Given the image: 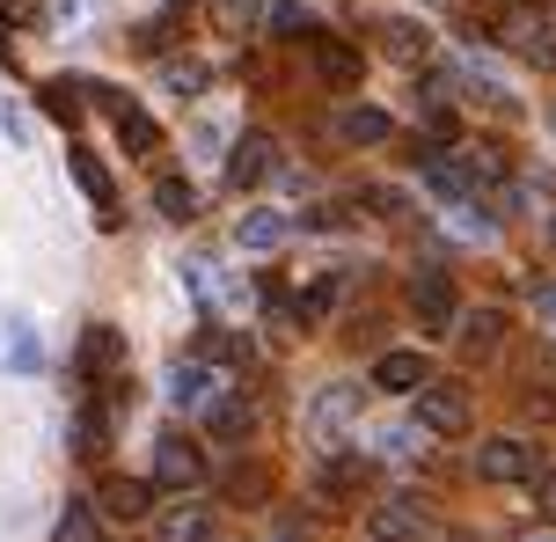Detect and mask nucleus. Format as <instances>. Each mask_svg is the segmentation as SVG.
<instances>
[{
    "label": "nucleus",
    "mask_w": 556,
    "mask_h": 542,
    "mask_svg": "<svg viewBox=\"0 0 556 542\" xmlns=\"http://www.w3.org/2000/svg\"><path fill=\"white\" fill-rule=\"evenodd\" d=\"M96 103H103V111L117 117V140H125V154H154V147H162V133H154V117L139 111V103H125L117 88H96Z\"/></svg>",
    "instance_id": "obj_9"
},
{
    "label": "nucleus",
    "mask_w": 556,
    "mask_h": 542,
    "mask_svg": "<svg viewBox=\"0 0 556 542\" xmlns=\"http://www.w3.org/2000/svg\"><path fill=\"white\" fill-rule=\"evenodd\" d=\"M0 133H15V140H23V117H15V103H8V96H0Z\"/></svg>",
    "instance_id": "obj_34"
},
{
    "label": "nucleus",
    "mask_w": 556,
    "mask_h": 542,
    "mask_svg": "<svg viewBox=\"0 0 556 542\" xmlns=\"http://www.w3.org/2000/svg\"><path fill=\"white\" fill-rule=\"evenodd\" d=\"M117 367V330H88V374H111Z\"/></svg>",
    "instance_id": "obj_26"
},
{
    "label": "nucleus",
    "mask_w": 556,
    "mask_h": 542,
    "mask_svg": "<svg viewBox=\"0 0 556 542\" xmlns=\"http://www.w3.org/2000/svg\"><path fill=\"white\" fill-rule=\"evenodd\" d=\"M381 52L403 59V66H425V59H432V29H425V23H403V15H395V23H381Z\"/></svg>",
    "instance_id": "obj_13"
},
{
    "label": "nucleus",
    "mask_w": 556,
    "mask_h": 542,
    "mask_svg": "<svg viewBox=\"0 0 556 542\" xmlns=\"http://www.w3.org/2000/svg\"><path fill=\"white\" fill-rule=\"evenodd\" d=\"M549 242H556V235H549Z\"/></svg>",
    "instance_id": "obj_38"
},
{
    "label": "nucleus",
    "mask_w": 556,
    "mask_h": 542,
    "mask_svg": "<svg viewBox=\"0 0 556 542\" xmlns=\"http://www.w3.org/2000/svg\"><path fill=\"white\" fill-rule=\"evenodd\" d=\"M491 29L528 66H556V8H505V23H491Z\"/></svg>",
    "instance_id": "obj_1"
},
{
    "label": "nucleus",
    "mask_w": 556,
    "mask_h": 542,
    "mask_svg": "<svg viewBox=\"0 0 556 542\" xmlns=\"http://www.w3.org/2000/svg\"><path fill=\"white\" fill-rule=\"evenodd\" d=\"M307 59H315V74H323L330 88H359V74H366V59L352 52L344 37H323V29L307 37Z\"/></svg>",
    "instance_id": "obj_8"
},
{
    "label": "nucleus",
    "mask_w": 556,
    "mask_h": 542,
    "mask_svg": "<svg viewBox=\"0 0 556 542\" xmlns=\"http://www.w3.org/2000/svg\"><path fill=\"white\" fill-rule=\"evenodd\" d=\"M213 15H220L227 29H250L256 15H264V0H213Z\"/></svg>",
    "instance_id": "obj_27"
},
{
    "label": "nucleus",
    "mask_w": 556,
    "mask_h": 542,
    "mask_svg": "<svg viewBox=\"0 0 556 542\" xmlns=\"http://www.w3.org/2000/svg\"><path fill=\"white\" fill-rule=\"evenodd\" d=\"M410 315L432 330V338H446L454 323H462V301H454V279L446 272H417L410 279Z\"/></svg>",
    "instance_id": "obj_4"
},
{
    "label": "nucleus",
    "mask_w": 556,
    "mask_h": 542,
    "mask_svg": "<svg viewBox=\"0 0 556 542\" xmlns=\"http://www.w3.org/2000/svg\"><path fill=\"white\" fill-rule=\"evenodd\" d=\"M154 484L162 491H198L205 484V448L184 440V432H162V440H154Z\"/></svg>",
    "instance_id": "obj_3"
},
{
    "label": "nucleus",
    "mask_w": 556,
    "mask_h": 542,
    "mask_svg": "<svg viewBox=\"0 0 556 542\" xmlns=\"http://www.w3.org/2000/svg\"><path fill=\"white\" fill-rule=\"evenodd\" d=\"M52 542H103V514H96V506H88V499H74V506H66V514H59Z\"/></svg>",
    "instance_id": "obj_22"
},
{
    "label": "nucleus",
    "mask_w": 556,
    "mask_h": 542,
    "mask_svg": "<svg viewBox=\"0 0 556 542\" xmlns=\"http://www.w3.org/2000/svg\"><path fill=\"white\" fill-rule=\"evenodd\" d=\"M417 432H432V440L469 432V389L462 381H425L417 389Z\"/></svg>",
    "instance_id": "obj_2"
},
{
    "label": "nucleus",
    "mask_w": 556,
    "mask_h": 542,
    "mask_svg": "<svg viewBox=\"0 0 556 542\" xmlns=\"http://www.w3.org/2000/svg\"><path fill=\"white\" fill-rule=\"evenodd\" d=\"M154 205H162L168 220H191V213H198V191L184 184V176H162V184H154Z\"/></svg>",
    "instance_id": "obj_24"
},
{
    "label": "nucleus",
    "mask_w": 556,
    "mask_h": 542,
    "mask_svg": "<svg viewBox=\"0 0 556 542\" xmlns=\"http://www.w3.org/2000/svg\"><path fill=\"white\" fill-rule=\"evenodd\" d=\"M227 491L250 506V499H264V477H256V469H235V477H227Z\"/></svg>",
    "instance_id": "obj_32"
},
{
    "label": "nucleus",
    "mask_w": 556,
    "mask_h": 542,
    "mask_svg": "<svg viewBox=\"0 0 556 542\" xmlns=\"http://www.w3.org/2000/svg\"><path fill=\"white\" fill-rule=\"evenodd\" d=\"M315 484H323V499H359V484H366V462H359V455H330Z\"/></svg>",
    "instance_id": "obj_20"
},
{
    "label": "nucleus",
    "mask_w": 556,
    "mask_h": 542,
    "mask_svg": "<svg viewBox=\"0 0 556 542\" xmlns=\"http://www.w3.org/2000/svg\"><path fill=\"white\" fill-rule=\"evenodd\" d=\"M168 396L184 403V411H205V403H213V367H176Z\"/></svg>",
    "instance_id": "obj_23"
},
{
    "label": "nucleus",
    "mask_w": 556,
    "mask_h": 542,
    "mask_svg": "<svg viewBox=\"0 0 556 542\" xmlns=\"http://www.w3.org/2000/svg\"><path fill=\"white\" fill-rule=\"evenodd\" d=\"M395 125H389V111H374V103H352V111L337 117V140L344 147H381Z\"/></svg>",
    "instance_id": "obj_16"
},
{
    "label": "nucleus",
    "mask_w": 556,
    "mask_h": 542,
    "mask_svg": "<svg viewBox=\"0 0 556 542\" xmlns=\"http://www.w3.org/2000/svg\"><path fill=\"white\" fill-rule=\"evenodd\" d=\"M205 426H213V440H250L256 411L242 396H213V403H205Z\"/></svg>",
    "instance_id": "obj_19"
},
{
    "label": "nucleus",
    "mask_w": 556,
    "mask_h": 542,
    "mask_svg": "<svg viewBox=\"0 0 556 542\" xmlns=\"http://www.w3.org/2000/svg\"><path fill=\"white\" fill-rule=\"evenodd\" d=\"M168 88H176V96H198V88H205V66H198V59H168Z\"/></svg>",
    "instance_id": "obj_29"
},
{
    "label": "nucleus",
    "mask_w": 556,
    "mask_h": 542,
    "mask_svg": "<svg viewBox=\"0 0 556 542\" xmlns=\"http://www.w3.org/2000/svg\"><path fill=\"white\" fill-rule=\"evenodd\" d=\"M168 8H191V0H168Z\"/></svg>",
    "instance_id": "obj_35"
},
{
    "label": "nucleus",
    "mask_w": 556,
    "mask_h": 542,
    "mask_svg": "<svg viewBox=\"0 0 556 542\" xmlns=\"http://www.w3.org/2000/svg\"><path fill=\"white\" fill-rule=\"evenodd\" d=\"M534 308H542V315L556 323V279H542V286H534Z\"/></svg>",
    "instance_id": "obj_33"
},
{
    "label": "nucleus",
    "mask_w": 556,
    "mask_h": 542,
    "mask_svg": "<svg viewBox=\"0 0 556 542\" xmlns=\"http://www.w3.org/2000/svg\"><path fill=\"white\" fill-rule=\"evenodd\" d=\"M235 242H242V250H278V242H286V213H264V205H256V213H242Z\"/></svg>",
    "instance_id": "obj_21"
},
{
    "label": "nucleus",
    "mask_w": 556,
    "mask_h": 542,
    "mask_svg": "<svg viewBox=\"0 0 556 542\" xmlns=\"http://www.w3.org/2000/svg\"><path fill=\"white\" fill-rule=\"evenodd\" d=\"M45 111H52L59 125H74V117H81V96H74L66 81H52V88H45Z\"/></svg>",
    "instance_id": "obj_30"
},
{
    "label": "nucleus",
    "mask_w": 556,
    "mask_h": 542,
    "mask_svg": "<svg viewBox=\"0 0 556 542\" xmlns=\"http://www.w3.org/2000/svg\"><path fill=\"white\" fill-rule=\"evenodd\" d=\"M366 528H374V542H425V506L417 499H381L374 514H366Z\"/></svg>",
    "instance_id": "obj_7"
},
{
    "label": "nucleus",
    "mask_w": 556,
    "mask_h": 542,
    "mask_svg": "<svg viewBox=\"0 0 556 542\" xmlns=\"http://www.w3.org/2000/svg\"><path fill=\"white\" fill-rule=\"evenodd\" d=\"M374 381H381L389 396H417V389H425V352H381Z\"/></svg>",
    "instance_id": "obj_17"
},
{
    "label": "nucleus",
    "mask_w": 556,
    "mask_h": 542,
    "mask_svg": "<svg viewBox=\"0 0 556 542\" xmlns=\"http://www.w3.org/2000/svg\"><path fill=\"white\" fill-rule=\"evenodd\" d=\"M534 506H542V520L556 528V469H534Z\"/></svg>",
    "instance_id": "obj_31"
},
{
    "label": "nucleus",
    "mask_w": 556,
    "mask_h": 542,
    "mask_svg": "<svg viewBox=\"0 0 556 542\" xmlns=\"http://www.w3.org/2000/svg\"><path fill=\"white\" fill-rule=\"evenodd\" d=\"M154 535H162V542H213V506L184 499V506H168V514H162Z\"/></svg>",
    "instance_id": "obj_15"
},
{
    "label": "nucleus",
    "mask_w": 556,
    "mask_h": 542,
    "mask_svg": "<svg viewBox=\"0 0 556 542\" xmlns=\"http://www.w3.org/2000/svg\"><path fill=\"white\" fill-rule=\"evenodd\" d=\"M534 469H542V462H534L528 440H483V448H476V477H491V484H528Z\"/></svg>",
    "instance_id": "obj_5"
},
{
    "label": "nucleus",
    "mask_w": 556,
    "mask_h": 542,
    "mask_svg": "<svg viewBox=\"0 0 556 542\" xmlns=\"http://www.w3.org/2000/svg\"><path fill=\"white\" fill-rule=\"evenodd\" d=\"M307 23H315V15H307L301 0H271V29H278V37H315Z\"/></svg>",
    "instance_id": "obj_25"
},
{
    "label": "nucleus",
    "mask_w": 556,
    "mask_h": 542,
    "mask_svg": "<svg viewBox=\"0 0 556 542\" xmlns=\"http://www.w3.org/2000/svg\"><path fill=\"white\" fill-rule=\"evenodd\" d=\"M425 191H432V199H469L476 169H469V162H454V154H425Z\"/></svg>",
    "instance_id": "obj_14"
},
{
    "label": "nucleus",
    "mask_w": 556,
    "mask_h": 542,
    "mask_svg": "<svg viewBox=\"0 0 556 542\" xmlns=\"http://www.w3.org/2000/svg\"><path fill=\"white\" fill-rule=\"evenodd\" d=\"M132 45H139V52H168V45H176V15H154V23L139 29Z\"/></svg>",
    "instance_id": "obj_28"
},
{
    "label": "nucleus",
    "mask_w": 556,
    "mask_h": 542,
    "mask_svg": "<svg viewBox=\"0 0 556 542\" xmlns=\"http://www.w3.org/2000/svg\"><path fill=\"white\" fill-rule=\"evenodd\" d=\"M534 542H556V535H534Z\"/></svg>",
    "instance_id": "obj_36"
},
{
    "label": "nucleus",
    "mask_w": 556,
    "mask_h": 542,
    "mask_svg": "<svg viewBox=\"0 0 556 542\" xmlns=\"http://www.w3.org/2000/svg\"><path fill=\"white\" fill-rule=\"evenodd\" d=\"M271 169H278L271 133H250V140H235V154H227V184H235V191H256V184H271Z\"/></svg>",
    "instance_id": "obj_6"
},
{
    "label": "nucleus",
    "mask_w": 556,
    "mask_h": 542,
    "mask_svg": "<svg viewBox=\"0 0 556 542\" xmlns=\"http://www.w3.org/2000/svg\"><path fill=\"white\" fill-rule=\"evenodd\" d=\"M66 169H74V184H81L88 199H96V213H103V220H117V191H111V169H103V162H96L88 147H74V154H66Z\"/></svg>",
    "instance_id": "obj_12"
},
{
    "label": "nucleus",
    "mask_w": 556,
    "mask_h": 542,
    "mask_svg": "<svg viewBox=\"0 0 556 542\" xmlns=\"http://www.w3.org/2000/svg\"><path fill=\"white\" fill-rule=\"evenodd\" d=\"M549 133H556V111H549Z\"/></svg>",
    "instance_id": "obj_37"
},
{
    "label": "nucleus",
    "mask_w": 556,
    "mask_h": 542,
    "mask_svg": "<svg viewBox=\"0 0 556 542\" xmlns=\"http://www.w3.org/2000/svg\"><path fill=\"white\" fill-rule=\"evenodd\" d=\"M103 514L111 520H147L154 514V491L139 484V477H111V484H103Z\"/></svg>",
    "instance_id": "obj_18"
},
{
    "label": "nucleus",
    "mask_w": 556,
    "mask_h": 542,
    "mask_svg": "<svg viewBox=\"0 0 556 542\" xmlns=\"http://www.w3.org/2000/svg\"><path fill=\"white\" fill-rule=\"evenodd\" d=\"M454 344H462V360H491L505 344V308H476L454 323Z\"/></svg>",
    "instance_id": "obj_11"
},
{
    "label": "nucleus",
    "mask_w": 556,
    "mask_h": 542,
    "mask_svg": "<svg viewBox=\"0 0 556 542\" xmlns=\"http://www.w3.org/2000/svg\"><path fill=\"white\" fill-rule=\"evenodd\" d=\"M352 411H359V389H352V381H330V389L315 396V411H307V432H315V440H337V432L352 426Z\"/></svg>",
    "instance_id": "obj_10"
}]
</instances>
